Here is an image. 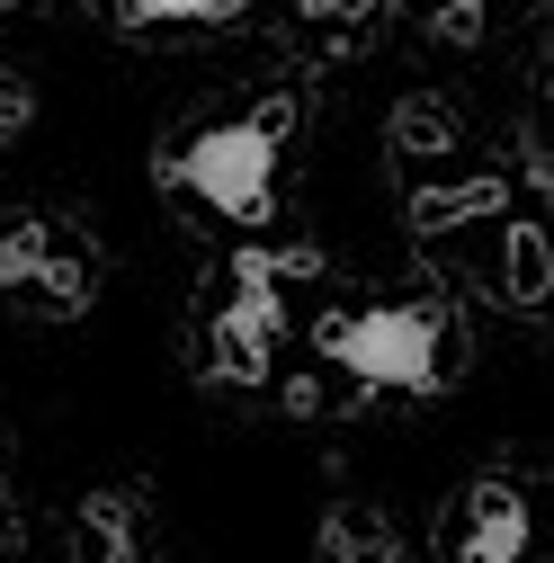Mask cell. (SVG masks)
Masks as SVG:
<instances>
[{"label": "cell", "mask_w": 554, "mask_h": 563, "mask_svg": "<svg viewBox=\"0 0 554 563\" xmlns=\"http://www.w3.org/2000/svg\"><path fill=\"white\" fill-rule=\"evenodd\" d=\"M277 144H287V99H268L259 117H224L188 134L170 153V179L188 197H206L224 224H268L277 216Z\"/></svg>", "instance_id": "obj_1"}, {"label": "cell", "mask_w": 554, "mask_h": 563, "mask_svg": "<svg viewBox=\"0 0 554 563\" xmlns=\"http://www.w3.org/2000/svg\"><path fill=\"white\" fill-rule=\"evenodd\" d=\"M439 340H447V322L430 305H367L322 331V358L376 394H439Z\"/></svg>", "instance_id": "obj_2"}, {"label": "cell", "mask_w": 554, "mask_h": 563, "mask_svg": "<svg viewBox=\"0 0 554 563\" xmlns=\"http://www.w3.org/2000/svg\"><path fill=\"white\" fill-rule=\"evenodd\" d=\"M277 331H287L277 277H268V260H242V287H233V305H224V322H215V376L259 385L268 358H277Z\"/></svg>", "instance_id": "obj_3"}, {"label": "cell", "mask_w": 554, "mask_h": 563, "mask_svg": "<svg viewBox=\"0 0 554 563\" xmlns=\"http://www.w3.org/2000/svg\"><path fill=\"white\" fill-rule=\"evenodd\" d=\"M0 287H36L45 305L73 313L90 296V268H81V251L63 242L54 224H10V233H0Z\"/></svg>", "instance_id": "obj_4"}, {"label": "cell", "mask_w": 554, "mask_h": 563, "mask_svg": "<svg viewBox=\"0 0 554 563\" xmlns=\"http://www.w3.org/2000/svg\"><path fill=\"white\" fill-rule=\"evenodd\" d=\"M528 554V501L510 483H474L456 519V563H519Z\"/></svg>", "instance_id": "obj_5"}, {"label": "cell", "mask_w": 554, "mask_h": 563, "mask_svg": "<svg viewBox=\"0 0 554 563\" xmlns=\"http://www.w3.org/2000/svg\"><path fill=\"white\" fill-rule=\"evenodd\" d=\"M117 10L134 19V27H153V19H179V27H224V19H242L251 0H117Z\"/></svg>", "instance_id": "obj_6"}, {"label": "cell", "mask_w": 554, "mask_h": 563, "mask_svg": "<svg viewBox=\"0 0 554 563\" xmlns=\"http://www.w3.org/2000/svg\"><path fill=\"white\" fill-rule=\"evenodd\" d=\"M322 537H331V554H340V563H394V537H385L367 510H331V528H322Z\"/></svg>", "instance_id": "obj_7"}, {"label": "cell", "mask_w": 554, "mask_h": 563, "mask_svg": "<svg viewBox=\"0 0 554 563\" xmlns=\"http://www.w3.org/2000/svg\"><path fill=\"white\" fill-rule=\"evenodd\" d=\"M545 277H554L545 233H536V224H519V233H510V305H545Z\"/></svg>", "instance_id": "obj_8"}]
</instances>
